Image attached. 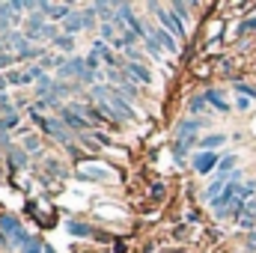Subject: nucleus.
Masks as SVG:
<instances>
[{"instance_id":"1","label":"nucleus","mask_w":256,"mask_h":253,"mask_svg":"<svg viewBox=\"0 0 256 253\" xmlns=\"http://www.w3.org/2000/svg\"><path fill=\"white\" fill-rule=\"evenodd\" d=\"M0 232H3V238L9 242V248H21L24 250V244L30 242V236H27V230L21 226V220L15 218V214H0Z\"/></svg>"},{"instance_id":"2","label":"nucleus","mask_w":256,"mask_h":253,"mask_svg":"<svg viewBox=\"0 0 256 253\" xmlns=\"http://www.w3.org/2000/svg\"><path fill=\"white\" fill-rule=\"evenodd\" d=\"M3 51L12 54V57H24V54L30 51V39H27V33L9 30V33L3 36Z\"/></svg>"},{"instance_id":"3","label":"nucleus","mask_w":256,"mask_h":253,"mask_svg":"<svg viewBox=\"0 0 256 253\" xmlns=\"http://www.w3.org/2000/svg\"><path fill=\"white\" fill-rule=\"evenodd\" d=\"M149 9H155L158 12V18H161V24H164V30L170 33V36H176V39H185V27H182V21L173 15V12H164L158 3H149Z\"/></svg>"},{"instance_id":"4","label":"nucleus","mask_w":256,"mask_h":253,"mask_svg":"<svg viewBox=\"0 0 256 253\" xmlns=\"http://www.w3.org/2000/svg\"><path fill=\"white\" fill-rule=\"evenodd\" d=\"M104 102L116 110V116L120 120H131L134 116V110H131V104H128V98L120 92V90H108V96H104Z\"/></svg>"},{"instance_id":"5","label":"nucleus","mask_w":256,"mask_h":253,"mask_svg":"<svg viewBox=\"0 0 256 253\" xmlns=\"http://www.w3.org/2000/svg\"><path fill=\"white\" fill-rule=\"evenodd\" d=\"M63 122L68 128H74V131H80V128H90V120H86V114H84V108H63Z\"/></svg>"},{"instance_id":"6","label":"nucleus","mask_w":256,"mask_h":253,"mask_svg":"<svg viewBox=\"0 0 256 253\" xmlns=\"http://www.w3.org/2000/svg\"><path fill=\"white\" fill-rule=\"evenodd\" d=\"M78 173H80V179H102V182H116V170H110V167H102V164H96V167H80Z\"/></svg>"},{"instance_id":"7","label":"nucleus","mask_w":256,"mask_h":253,"mask_svg":"<svg viewBox=\"0 0 256 253\" xmlns=\"http://www.w3.org/2000/svg\"><path fill=\"white\" fill-rule=\"evenodd\" d=\"M39 12H45V15L54 18V21H66V18L72 15V6H68V3H39Z\"/></svg>"},{"instance_id":"8","label":"nucleus","mask_w":256,"mask_h":253,"mask_svg":"<svg viewBox=\"0 0 256 253\" xmlns=\"http://www.w3.org/2000/svg\"><path fill=\"white\" fill-rule=\"evenodd\" d=\"M202 126H206L202 120H185L182 126L176 128V140L188 146V143H191V140H194V131H200V128H202Z\"/></svg>"},{"instance_id":"9","label":"nucleus","mask_w":256,"mask_h":253,"mask_svg":"<svg viewBox=\"0 0 256 253\" xmlns=\"http://www.w3.org/2000/svg\"><path fill=\"white\" fill-rule=\"evenodd\" d=\"M220 164V158L214 155V152H196L194 155V170L196 173H208L212 167H218Z\"/></svg>"},{"instance_id":"10","label":"nucleus","mask_w":256,"mask_h":253,"mask_svg":"<svg viewBox=\"0 0 256 253\" xmlns=\"http://www.w3.org/2000/svg\"><path fill=\"white\" fill-rule=\"evenodd\" d=\"M42 128H45L54 140H60V143H68V137H72V134H68V128H66V122H60V120H45Z\"/></svg>"},{"instance_id":"11","label":"nucleus","mask_w":256,"mask_h":253,"mask_svg":"<svg viewBox=\"0 0 256 253\" xmlns=\"http://www.w3.org/2000/svg\"><path fill=\"white\" fill-rule=\"evenodd\" d=\"M92 54H98L104 66H120V60L114 57V51H110V45H108L104 39H96V45H92Z\"/></svg>"},{"instance_id":"12","label":"nucleus","mask_w":256,"mask_h":253,"mask_svg":"<svg viewBox=\"0 0 256 253\" xmlns=\"http://www.w3.org/2000/svg\"><path fill=\"white\" fill-rule=\"evenodd\" d=\"M126 72L134 78V80H140V84H152V72L146 68V66H140V63H128L126 66Z\"/></svg>"},{"instance_id":"13","label":"nucleus","mask_w":256,"mask_h":253,"mask_svg":"<svg viewBox=\"0 0 256 253\" xmlns=\"http://www.w3.org/2000/svg\"><path fill=\"white\" fill-rule=\"evenodd\" d=\"M224 143H226V134H208V137L200 140V152H212V149H218Z\"/></svg>"},{"instance_id":"14","label":"nucleus","mask_w":256,"mask_h":253,"mask_svg":"<svg viewBox=\"0 0 256 253\" xmlns=\"http://www.w3.org/2000/svg\"><path fill=\"white\" fill-rule=\"evenodd\" d=\"M155 39L161 42V48H167V51H179V39L170 36L167 30H155Z\"/></svg>"},{"instance_id":"15","label":"nucleus","mask_w":256,"mask_h":253,"mask_svg":"<svg viewBox=\"0 0 256 253\" xmlns=\"http://www.w3.org/2000/svg\"><path fill=\"white\" fill-rule=\"evenodd\" d=\"M6 84H9V86H21V84H33V74H30V72H9V74H6Z\"/></svg>"},{"instance_id":"16","label":"nucleus","mask_w":256,"mask_h":253,"mask_svg":"<svg viewBox=\"0 0 256 253\" xmlns=\"http://www.w3.org/2000/svg\"><path fill=\"white\" fill-rule=\"evenodd\" d=\"M84 27H86V24H84V15H74V12H72V15L66 18V33H68V36L78 33V30H84Z\"/></svg>"},{"instance_id":"17","label":"nucleus","mask_w":256,"mask_h":253,"mask_svg":"<svg viewBox=\"0 0 256 253\" xmlns=\"http://www.w3.org/2000/svg\"><path fill=\"white\" fill-rule=\"evenodd\" d=\"M206 98H208V102H212V104H214L218 110H224V114L230 110V104H226V98H224V96H220L218 90H208V92H206Z\"/></svg>"},{"instance_id":"18","label":"nucleus","mask_w":256,"mask_h":253,"mask_svg":"<svg viewBox=\"0 0 256 253\" xmlns=\"http://www.w3.org/2000/svg\"><path fill=\"white\" fill-rule=\"evenodd\" d=\"M66 230H68L72 236H80V238H86V236H90V224H78V220H68V224H66Z\"/></svg>"},{"instance_id":"19","label":"nucleus","mask_w":256,"mask_h":253,"mask_svg":"<svg viewBox=\"0 0 256 253\" xmlns=\"http://www.w3.org/2000/svg\"><path fill=\"white\" fill-rule=\"evenodd\" d=\"M226 185H230V179H218V182H212L208 190H206V196L214 202V200H218V194H220V188H226Z\"/></svg>"},{"instance_id":"20","label":"nucleus","mask_w":256,"mask_h":253,"mask_svg":"<svg viewBox=\"0 0 256 253\" xmlns=\"http://www.w3.org/2000/svg\"><path fill=\"white\" fill-rule=\"evenodd\" d=\"M206 104H208V98H206V96H196V98L188 102V110H191V114H200V110H206Z\"/></svg>"},{"instance_id":"21","label":"nucleus","mask_w":256,"mask_h":253,"mask_svg":"<svg viewBox=\"0 0 256 253\" xmlns=\"http://www.w3.org/2000/svg\"><path fill=\"white\" fill-rule=\"evenodd\" d=\"M57 48H60V51H72V48H74V39H72L68 33L57 36Z\"/></svg>"},{"instance_id":"22","label":"nucleus","mask_w":256,"mask_h":253,"mask_svg":"<svg viewBox=\"0 0 256 253\" xmlns=\"http://www.w3.org/2000/svg\"><path fill=\"white\" fill-rule=\"evenodd\" d=\"M102 36H104V39H110V42H114V39H120V36H116V21H114V24H102Z\"/></svg>"},{"instance_id":"23","label":"nucleus","mask_w":256,"mask_h":253,"mask_svg":"<svg viewBox=\"0 0 256 253\" xmlns=\"http://www.w3.org/2000/svg\"><path fill=\"white\" fill-rule=\"evenodd\" d=\"M9 158H12V164H15V167H24V164H27V155H24L21 149H12V152H9Z\"/></svg>"},{"instance_id":"24","label":"nucleus","mask_w":256,"mask_h":253,"mask_svg":"<svg viewBox=\"0 0 256 253\" xmlns=\"http://www.w3.org/2000/svg\"><path fill=\"white\" fill-rule=\"evenodd\" d=\"M24 253H45V244L36 242V238H30V242L24 244Z\"/></svg>"},{"instance_id":"25","label":"nucleus","mask_w":256,"mask_h":253,"mask_svg":"<svg viewBox=\"0 0 256 253\" xmlns=\"http://www.w3.org/2000/svg\"><path fill=\"white\" fill-rule=\"evenodd\" d=\"M54 36H57V27H45V30L36 36V42H48V39H54ZM54 42H57V39H54Z\"/></svg>"},{"instance_id":"26","label":"nucleus","mask_w":256,"mask_h":253,"mask_svg":"<svg viewBox=\"0 0 256 253\" xmlns=\"http://www.w3.org/2000/svg\"><path fill=\"white\" fill-rule=\"evenodd\" d=\"M173 12H176V18L182 21V18H188V3H173Z\"/></svg>"},{"instance_id":"27","label":"nucleus","mask_w":256,"mask_h":253,"mask_svg":"<svg viewBox=\"0 0 256 253\" xmlns=\"http://www.w3.org/2000/svg\"><path fill=\"white\" fill-rule=\"evenodd\" d=\"M24 149H30V152H39V137H36V134H30V137L24 140Z\"/></svg>"},{"instance_id":"28","label":"nucleus","mask_w":256,"mask_h":253,"mask_svg":"<svg viewBox=\"0 0 256 253\" xmlns=\"http://www.w3.org/2000/svg\"><path fill=\"white\" fill-rule=\"evenodd\" d=\"M236 90H238L242 96H250V98H256V90H254V86H248V84H236Z\"/></svg>"},{"instance_id":"29","label":"nucleus","mask_w":256,"mask_h":253,"mask_svg":"<svg viewBox=\"0 0 256 253\" xmlns=\"http://www.w3.org/2000/svg\"><path fill=\"white\" fill-rule=\"evenodd\" d=\"M86 66H90V72H96V68L102 66V57H98V54H90V57H86Z\"/></svg>"},{"instance_id":"30","label":"nucleus","mask_w":256,"mask_h":253,"mask_svg":"<svg viewBox=\"0 0 256 253\" xmlns=\"http://www.w3.org/2000/svg\"><path fill=\"white\" fill-rule=\"evenodd\" d=\"M12 54H6V51H0V68H6V66H12Z\"/></svg>"},{"instance_id":"31","label":"nucleus","mask_w":256,"mask_h":253,"mask_svg":"<svg viewBox=\"0 0 256 253\" xmlns=\"http://www.w3.org/2000/svg\"><path fill=\"white\" fill-rule=\"evenodd\" d=\"M48 170H51V173H57V176H66V170L57 164V161H48Z\"/></svg>"},{"instance_id":"32","label":"nucleus","mask_w":256,"mask_h":253,"mask_svg":"<svg viewBox=\"0 0 256 253\" xmlns=\"http://www.w3.org/2000/svg\"><path fill=\"white\" fill-rule=\"evenodd\" d=\"M84 24H86V27L92 24V9H86V12H84Z\"/></svg>"},{"instance_id":"33","label":"nucleus","mask_w":256,"mask_h":253,"mask_svg":"<svg viewBox=\"0 0 256 253\" xmlns=\"http://www.w3.org/2000/svg\"><path fill=\"white\" fill-rule=\"evenodd\" d=\"M244 30H256V18H250V21L244 24Z\"/></svg>"},{"instance_id":"34","label":"nucleus","mask_w":256,"mask_h":253,"mask_svg":"<svg viewBox=\"0 0 256 253\" xmlns=\"http://www.w3.org/2000/svg\"><path fill=\"white\" fill-rule=\"evenodd\" d=\"M6 86H9V84H6V78H3V80H0V92H3V90H6Z\"/></svg>"}]
</instances>
